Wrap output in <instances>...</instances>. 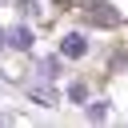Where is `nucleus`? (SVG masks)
<instances>
[{
  "label": "nucleus",
  "mask_w": 128,
  "mask_h": 128,
  "mask_svg": "<svg viewBox=\"0 0 128 128\" xmlns=\"http://www.w3.org/2000/svg\"><path fill=\"white\" fill-rule=\"evenodd\" d=\"M84 20H88V24H108V28H112V24H120V12H112L108 4H88V8H84Z\"/></svg>",
  "instance_id": "obj_1"
},
{
  "label": "nucleus",
  "mask_w": 128,
  "mask_h": 128,
  "mask_svg": "<svg viewBox=\"0 0 128 128\" xmlns=\"http://www.w3.org/2000/svg\"><path fill=\"white\" fill-rule=\"evenodd\" d=\"M84 52H88V44H84V36H80V32L64 36V44H60V56H84Z\"/></svg>",
  "instance_id": "obj_2"
},
{
  "label": "nucleus",
  "mask_w": 128,
  "mask_h": 128,
  "mask_svg": "<svg viewBox=\"0 0 128 128\" xmlns=\"http://www.w3.org/2000/svg\"><path fill=\"white\" fill-rule=\"evenodd\" d=\"M8 44L20 48V52H28V48H32V32H28V28H12V32H8Z\"/></svg>",
  "instance_id": "obj_3"
},
{
  "label": "nucleus",
  "mask_w": 128,
  "mask_h": 128,
  "mask_svg": "<svg viewBox=\"0 0 128 128\" xmlns=\"http://www.w3.org/2000/svg\"><path fill=\"white\" fill-rule=\"evenodd\" d=\"M0 44H4V32H0Z\"/></svg>",
  "instance_id": "obj_4"
}]
</instances>
